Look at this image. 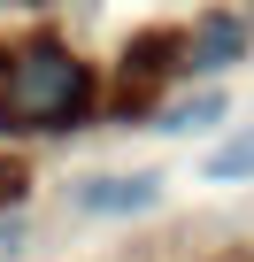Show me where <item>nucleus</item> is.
I'll return each mask as SVG.
<instances>
[{
	"label": "nucleus",
	"mask_w": 254,
	"mask_h": 262,
	"mask_svg": "<svg viewBox=\"0 0 254 262\" xmlns=\"http://www.w3.org/2000/svg\"><path fill=\"white\" fill-rule=\"evenodd\" d=\"M246 170H254V131H239L231 147H216V155H208V178H216V185H239Z\"/></svg>",
	"instance_id": "nucleus-4"
},
{
	"label": "nucleus",
	"mask_w": 254,
	"mask_h": 262,
	"mask_svg": "<svg viewBox=\"0 0 254 262\" xmlns=\"http://www.w3.org/2000/svg\"><path fill=\"white\" fill-rule=\"evenodd\" d=\"M154 201H162V178H85L77 185V208H93V216H139Z\"/></svg>",
	"instance_id": "nucleus-2"
},
{
	"label": "nucleus",
	"mask_w": 254,
	"mask_h": 262,
	"mask_svg": "<svg viewBox=\"0 0 254 262\" xmlns=\"http://www.w3.org/2000/svg\"><path fill=\"white\" fill-rule=\"evenodd\" d=\"M216 116H223V93H200V100L162 108V131H200V123H216Z\"/></svg>",
	"instance_id": "nucleus-5"
},
{
	"label": "nucleus",
	"mask_w": 254,
	"mask_h": 262,
	"mask_svg": "<svg viewBox=\"0 0 254 262\" xmlns=\"http://www.w3.org/2000/svg\"><path fill=\"white\" fill-rule=\"evenodd\" d=\"M246 54V24L239 16H200L193 39H185V70H231Z\"/></svg>",
	"instance_id": "nucleus-3"
},
{
	"label": "nucleus",
	"mask_w": 254,
	"mask_h": 262,
	"mask_svg": "<svg viewBox=\"0 0 254 262\" xmlns=\"http://www.w3.org/2000/svg\"><path fill=\"white\" fill-rule=\"evenodd\" d=\"M85 108H93V70L54 39H31L0 77V123L16 131H70Z\"/></svg>",
	"instance_id": "nucleus-1"
}]
</instances>
